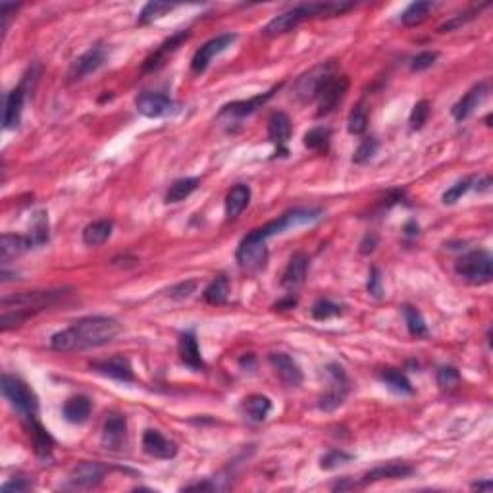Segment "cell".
I'll return each instance as SVG.
<instances>
[{
    "instance_id": "cell-43",
    "label": "cell",
    "mask_w": 493,
    "mask_h": 493,
    "mask_svg": "<svg viewBox=\"0 0 493 493\" xmlns=\"http://www.w3.org/2000/svg\"><path fill=\"white\" fill-rule=\"evenodd\" d=\"M430 118V103L428 100H420L414 105L412 112H410V129H420L424 124Z\"/></svg>"
},
{
    "instance_id": "cell-35",
    "label": "cell",
    "mask_w": 493,
    "mask_h": 493,
    "mask_svg": "<svg viewBox=\"0 0 493 493\" xmlns=\"http://www.w3.org/2000/svg\"><path fill=\"white\" fill-rule=\"evenodd\" d=\"M202 295H204V301H207L209 305H224V303L228 301V295H229L228 278L220 276V278L212 279Z\"/></svg>"
},
{
    "instance_id": "cell-26",
    "label": "cell",
    "mask_w": 493,
    "mask_h": 493,
    "mask_svg": "<svg viewBox=\"0 0 493 493\" xmlns=\"http://www.w3.org/2000/svg\"><path fill=\"white\" fill-rule=\"evenodd\" d=\"M91 410H93V405H91L89 397L74 395L64 403L62 417L70 424H83L89 420Z\"/></svg>"
},
{
    "instance_id": "cell-15",
    "label": "cell",
    "mask_w": 493,
    "mask_h": 493,
    "mask_svg": "<svg viewBox=\"0 0 493 493\" xmlns=\"http://www.w3.org/2000/svg\"><path fill=\"white\" fill-rule=\"evenodd\" d=\"M106 476V466L100 465V463H91V460H85V463H79L77 466L71 468L70 484L74 487H83V489H91V487H97Z\"/></svg>"
},
{
    "instance_id": "cell-30",
    "label": "cell",
    "mask_w": 493,
    "mask_h": 493,
    "mask_svg": "<svg viewBox=\"0 0 493 493\" xmlns=\"http://www.w3.org/2000/svg\"><path fill=\"white\" fill-rule=\"evenodd\" d=\"M112 236V222L110 220H97V222L89 224L83 229V243L87 247H98L108 241V237Z\"/></svg>"
},
{
    "instance_id": "cell-14",
    "label": "cell",
    "mask_w": 493,
    "mask_h": 493,
    "mask_svg": "<svg viewBox=\"0 0 493 493\" xmlns=\"http://www.w3.org/2000/svg\"><path fill=\"white\" fill-rule=\"evenodd\" d=\"M330 68H332L330 64L318 66V68H314V70H311L303 77H299V79L295 81V87H293V97L299 98L301 103H308V100L316 98L320 85L330 76Z\"/></svg>"
},
{
    "instance_id": "cell-20",
    "label": "cell",
    "mask_w": 493,
    "mask_h": 493,
    "mask_svg": "<svg viewBox=\"0 0 493 493\" xmlns=\"http://www.w3.org/2000/svg\"><path fill=\"white\" fill-rule=\"evenodd\" d=\"M308 265H311V260L303 253H297V255H293L289 258V262H287L284 270V276H282V285H284L285 289L295 291V289H299L301 285L305 284Z\"/></svg>"
},
{
    "instance_id": "cell-9",
    "label": "cell",
    "mask_w": 493,
    "mask_h": 493,
    "mask_svg": "<svg viewBox=\"0 0 493 493\" xmlns=\"http://www.w3.org/2000/svg\"><path fill=\"white\" fill-rule=\"evenodd\" d=\"M237 262L243 270L249 272H258L262 270L268 262V247H266V241H260V239H255L253 236H247L239 243V249H237Z\"/></svg>"
},
{
    "instance_id": "cell-57",
    "label": "cell",
    "mask_w": 493,
    "mask_h": 493,
    "mask_svg": "<svg viewBox=\"0 0 493 493\" xmlns=\"http://www.w3.org/2000/svg\"><path fill=\"white\" fill-rule=\"evenodd\" d=\"M353 487H356V484H354V482H349V480L345 478L343 482H337L334 486V489H340L341 492V489H353Z\"/></svg>"
},
{
    "instance_id": "cell-54",
    "label": "cell",
    "mask_w": 493,
    "mask_h": 493,
    "mask_svg": "<svg viewBox=\"0 0 493 493\" xmlns=\"http://www.w3.org/2000/svg\"><path fill=\"white\" fill-rule=\"evenodd\" d=\"M295 305H297V299H293V297H285V299L278 301V303L274 305V308H276V311H287V308H293Z\"/></svg>"
},
{
    "instance_id": "cell-6",
    "label": "cell",
    "mask_w": 493,
    "mask_h": 493,
    "mask_svg": "<svg viewBox=\"0 0 493 493\" xmlns=\"http://www.w3.org/2000/svg\"><path fill=\"white\" fill-rule=\"evenodd\" d=\"M31 77H35V71L31 70V74L21 79V83L12 89L4 98V118H2V124H4V129H16L21 122V112H23V103H25V97H28V91L33 89L31 85Z\"/></svg>"
},
{
    "instance_id": "cell-21",
    "label": "cell",
    "mask_w": 493,
    "mask_h": 493,
    "mask_svg": "<svg viewBox=\"0 0 493 493\" xmlns=\"http://www.w3.org/2000/svg\"><path fill=\"white\" fill-rule=\"evenodd\" d=\"M412 474H414V466L409 463H388V465H380L369 470L362 478V484H374L382 480H403Z\"/></svg>"
},
{
    "instance_id": "cell-4",
    "label": "cell",
    "mask_w": 493,
    "mask_h": 493,
    "mask_svg": "<svg viewBox=\"0 0 493 493\" xmlns=\"http://www.w3.org/2000/svg\"><path fill=\"white\" fill-rule=\"evenodd\" d=\"M493 260L492 255L487 250H472L466 253L465 257H460L455 265V272L468 284L484 285L489 284L493 278Z\"/></svg>"
},
{
    "instance_id": "cell-3",
    "label": "cell",
    "mask_w": 493,
    "mask_h": 493,
    "mask_svg": "<svg viewBox=\"0 0 493 493\" xmlns=\"http://www.w3.org/2000/svg\"><path fill=\"white\" fill-rule=\"evenodd\" d=\"M66 295V289H49V291H28L12 297L2 299V308L4 311H18V313L28 314L29 318L35 313H41L45 308H49L54 303L62 299Z\"/></svg>"
},
{
    "instance_id": "cell-10",
    "label": "cell",
    "mask_w": 493,
    "mask_h": 493,
    "mask_svg": "<svg viewBox=\"0 0 493 493\" xmlns=\"http://www.w3.org/2000/svg\"><path fill=\"white\" fill-rule=\"evenodd\" d=\"M326 372L330 376V380H332V388L327 389V393H324L322 399H320V409L330 412V410H335L337 407H341L343 401H345V395L349 391V380L345 370L341 369L340 364H327Z\"/></svg>"
},
{
    "instance_id": "cell-7",
    "label": "cell",
    "mask_w": 493,
    "mask_h": 493,
    "mask_svg": "<svg viewBox=\"0 0 493 493\" xmlns=\"http://www.w3.org/2000/svg\"><path fill=\"white\" fill-rule=\"evenodd\" d=\"M135 106L146 118H166L180 110V105L175 100L164 93H153V91H143L135 98Z\"/></svg>"
},
{
    "instance_id": "cell-44",
    "label": "cell",
    "mask_w": 493,
    "mask_h": 493,
    "mask_svg": "<svg viewBox=\"0 0 493 493\" xmlns=\"http://www.w3.org/2000/svg\"><path fill=\"white\" fill-rule=\"evenodd\" d=\"M349 460H353V455H347L343 451H330L320 458V468L322 470H334L337 466L347 465Z\"/></svg>"
},
{
    "instance_id": "cell-40",
    "label": "cell",
    "mask_w": 493,
    "mask_h": 493,
    "mask_svg": "<svg viewBox=\"0 0 493 493\" xmlns=\"http://www.w3.org/2000/svg\"><path fill=\"white\" fill-rule=\"evenodd\" d=\"M347 127L349 133H353V135H361V133L366 132V127H369V112H366L364 105L354 106L353 112L349 114Z\"/></svg>"
},
{
    "instance_id": "cell-55",
    "label": "cell",
    "mask_w": 493,
    "mask_h": 493,
    "mask_svg": "<svg viewBox=\"0 0 493 493\" xmlns=\"http://www.w3.org/2000/svg\"><path fill=\"white\" fill-rule=\"evenodd\" d=\"M183 489H185V492H189V489H214V486L209 484V482H197V484H189V486H185Z\"/></svg>"
},
{
    "instance_id": "cell-22",
    "label": "cell",
    "mask_w": 493,
    "mask_h": 493,
    "mask_svg": "<svg viewBox=\"0 0 493 493\" xmlns=\"http://www.w3.org/2000/svg\"><path fill=\"white\" fill-rule=\"evenodd\" d=\"M291 137V120L285 112H274L268 120V139L278 146L282 153H287L284 149L285 143Z\"/></svg>"
},
{
    "instance_id": "cell-12",
    "label": "cell",
    "mask_w": 493,
    "mask_h": 493,
    "mask_svg": "<svg viewBox=\"0 0 493 493\" xmlns=\"http://www.w3.org/2000/svg\"><path fill=\"white\" fill-rule=\"evenodd\" d=\"M106 58H108V52H106L103 45L91 47L87 52H83L79 58H76L74 64H71L70 74H68L70 81H79V79H83V77H87L93 71H97L100 66H105Z\"/></svg>"
},
{
    "instance_id": "cell-41",
    "label": "cell",
    "mask_w": 493,
    "mask_h": 493,
    "mask_svg": "<svg viewBox=\"0 0 493 493\" xmlns=\"http://www.w3.org/2000/svg\"><path fill=\"white\" fill-rule=\"evenodd\" d=\"M341 313H343V306L337 305V303H332V301L327 299L316 301L313 305V308H311V314H313V318L316 320L335 318V316H340Z\"/></svg>"
},
{
    "instance_id": "cell-48",
    "label": "cell",
    "mask_w": 493,
    "mask_h": 493,
    "mask_svg": "<svg viewBox=\"0 0 493 493\" xmlns=\"http://www.w3.org/2000/svg\"><path fill=\"white\" fill-rule=\"evenodd\" d=\"M436 60H438V52H434V50L420 52V54H417L414 58H412V62H410V70L412 71L428 70V68H431V66L436 64Z\"/></svg>"
},
{
    "instance_id": "cell-39",
    "label": "cell",
    "mask_w": 493,
    "mask_h": 493,
    "mask_svg": "<svg viewBox=\"0 0 493 493\" xmlns=\"http://www.w3.org/2000/svg\"><path fill=\"white\" fill-rule=\"evenodd\" d=\"M174 8H175L174 4H164V2H149V4H145V8L141 10L139 18H137V23H139V25H146V23L158 20V18H162V16L168 14V12H172Z\"/></svg>"
},
{
    "instance_id": "cell-23",
    "label": "cell",
    "mask_w": 493,
    "mask_h": 493,
    "mask_svg": "<svg viewBox=\"0 0 493 493\" xmlns=\"http://www.w3.org/2000/svg\"><path fill=\"white\" fill-rule=\"evenodd\" d=\"M278 89H279V85L278 87H274V89L266 91V93H262V95H257V97L249 98V100H237V103L226 105L220 114H229V116H236V118L250 116L253 112H257L258 108H262V106H265L266 103L274 97V93H276Z\"/></svg>"
},
{
    "instance_id": "cell-5",
    "label": "cell",
    "mask_w": 493,
    "mask_h": 493,
    "mask_svg": "<svg viewBox=\"0 0 493 493\" xmlns=\"http://www.w3.org/2000/svg\"><path fill=\"white\" fill-rule=\"evenodd\" d=\"M2 395L6 397L10 405L23 417L33 418L39 410V401L33 389H29L28 383L21 382L16 376H2Z\"/></svg>"
},
{
    "instance_id": "cell-42",
    "label": "cell",
    "mask_w": 493,
    "mask_h": 493,
    "mask_svg": "<svg viewBox=\"0 0 493 493\" xmlns=\"http://www.w3.org/2000/svg\"><path fill=\"white\" fill-rule=\"evenodd\" d=\"M482 8H486V4H482V6L478 8H472V10H466V12H463V14H457L453 16L451 20L445 21L443 25H439V33H449V31H453V29H458L460 25H465V23H468V21H472L476 16H480V10Z\"/></svg>"
},
{
    "instance_id": "cell-34",
    "label": "cell",
    "mask_w": 493,
    "mask_h": 493,
    "mask_svg": "<svg viewBox=\"0 0 493 493\" xmlns=\"http://www.w3.org/2000/svg\"><path fill=\"white\" fill-rule=\"evenodd\" d=\"M403 314L407 327H409L412 337H428V334H430V332H428V324H426V320H424L422 313H420L418 308L407 305L403 308Z\"/></svg>"
},
{
    "instance_id": "cell-46",
    "label": "cell",
    "mask_w": 493,
    "mask_h": 493,
    "mask_svg": "<svg viewBox=\"0 0 493 493\" xmlns=\"http://www.w3.org/2000/svg\"><path fill=\"white\" fill-rule=\"evenodd\" d=\"M460 382V372L455 366H441L438 370V385L441 389H451Z\"/></svg>"
},
{
    "instance_id": "cell-28",
    "label": "cell",
    "mask_w": 493,
    "mask_h": 493,
    "mask_svg": "<svg viewBox=\"0 0 493 493\" xmlns=\"http://www.w3.org/2000/svg\"><path fill=\"white\" fill-rule=\"evenodd\" d=\"M33 249V243L29 236H18V233H4L0 241V253H2V262H8V258L18 257L25 250Z\"/></svg>"
},
{
    "instance_id": "cell-27",
    "label": "cell",
    "mask_w": 493,
    "mask_h": 493,
    "mask_svg": "<svg viewBox=\"0 0 493 493\" xmlns=\"http://www.w3.org/2000/svg\"><path fill=\"white\" fill-rule=\"evenodd\" d=\"M249 202H250L249 185H243V183L233 185V187L228 191V195H226V216H228L229 220H233V218H237V216H241V212L249 207Z\"/></svg>"
},
{
    "instance_id": "cell-53",
    "label": "cell",
    "mask_w": 493,
    "mask_h": 493,
    "mask_svg": "<svg viewBox=\"0 0 493 493\" xmlns=\"http://www.w3.org/2000/svg\"><path fill=\"white\" fill-rule=\"evenodd\" d=\"M376 247H378V237L374 233H369V236L362 239L361 253L362 255H370V253H374Z\"/></svg>"
},
{
    "instance_id": "cell-49",
    "label": "cell",
    "mask_w": 493,
    "mask_h": 493,
    "mask_svg": "<svg viewBox=\"0 0 493 493\" xmlns=\"http://www.w3.org/2000/svg\"><path fill=\"white\" fill-rule=\"evenodd\" d=\"M195 289H197V279H189V282H181V284L174 285L170 291H168V295L172 297V299H187V297H191V293H195Z\"/></svg>"
},
{
    "instance_id": "cell-52",
    "label": "cell",
    "mask_w": 493,
    "mask_h": 493,
    "mask_svg": "<svg viewBox=\"0 0 493 493\" xmlns=\"http://www.w3.org/2000/svg\"><path fill=\"white\" fill-rule=\"evenodd\" d=\"M33 487V484L29 482L28 478H14L10 480V482H6L4 486H2V492L4 493H21V492H28V489H31Z\"/></svg>"
},
{
    "instance_id": "cell-13",
    "label": "cell",
    "mask_w": 493,
    "mask_h": 493,
    "mask_svg": "<svg viewBox=\"0 0 493 493\" xmlns=\"http://www.w3.org/2000/svg\"><path fill=\"white\" fill-rule=\"evenodd\" d=\"M189 37H191V31H189V29H183V31H178V33H174L172 37H168L166 41L162 42L158 49L154 50L153 54L146 56V60L143 62V71H145V74H151V71L160 70V68L164 66V62L168 60V56L174 54L175 50L180 49L181 45L187 41Z\"/></svg>"
},
{
    "instance_id": "cell-51",
    "label": "cell",
    "mask_w": 493,
    "mask_h": 493,
    "mask_svg": "<svg viewBox=\"0 0 493 493\" xmlns=\"http://www.w3.org/2000/svg\"><path fill=\"white\" fill-rule=\"evenodd\" d=\"M369 293L376 299H382L383 297V287H382V278H380V270L378 268H372L369 276Z\"/></svg>"
},
{
    "instance_id": "cell-24",
    "label": "cell",
    "mask_w": 493,
    "mask_h": 493,
    "mask_svg": "<svg viewBox=\"0 0 493 493\" xmlns=\"http://www.w3.org/2000/svg\"><path fill=\"white\" fill-rule=\"evenodd\" d=\"M487 93V87L486 83H478L474 85L472 89L466 93L465 97L458 100L457 105L453 106V118L457 120V122H463V120L470 118L472 116V112L478 108V105L484 100V97H486Z\"/></svg>"
},
{
    "instance_id": "cell-50",
    "label": "cell",
    "mask_w": 493,
    "mask_h": 493,
    "mask_svg": "<svg viewBox=\"0 0 493 493\" xmlns=\"http://www.w3.org/2000/svg\"><path fill=\"white\" fill-rule=\"evenodd\" d=\"M20 10V4H2L0 6V29H2V35H6L8 25H10V20L14 18V14Z\"/></svg>"
},
{
    "instance_id": "cell-33",
    "label": "cell",
    "mask_w": 493,
    "mask_h": 493,
    "mask_svg": "<svg viewBox=\"0 0 493 493\" xmlns=\"http://www.w3.org/2000/svg\"><path fill=\"white\" fill-rule=\"evenodd\" d=\"M431 8H434V2H430V0H420V2H412L407 10L403 12V16H401V21H403V25H407V28H414V25H420L426 18H428V14L431 12Z\"/></svg>"
},
{
    "instance_id": "cell-31",
    "label": "cell",
    "mask_w": 493,
    "mask_h": 493,
    "mask_svg": "<svg viewBox=\"0 0 493 493\" xmlns=\"http://www.w3.org/2000/svg\"><path fill=\"white\" fill-rule=\"evenodd\" d=\"M382 382L388 385V389H391L393 393H399V395H410L412 393V385H410L409 378L397 369H383L382 374Z\"/></svg>"
},
{
    "instance_id": "cell-19",
    "label": "cell",
    "mask_w": 493,
    "mask_h": 493,
    "mask_svg": "<svg viewBox=\"0 0 493 493\" xmlns=\"http://www.w3.org/2000/svg\"><path fill=\"white\" fill-rule=\"evenodd\" d=\"M143 451L149 457L170 460L178 455V445L166 439L158 430H145L143 434Z\"/></svg>"
},
{
    "instance_id": "cell-17",
    "label": "cell",
    "mask_w": 493,
    "mask_h": 493,
    "mask_svg": "<svg viewBox=\"0 0 493 493\" xmlns=\"http://www.w3.org/2000/svg\"><path fill=\"white\" fill-rule=\"evenodd\" d=\"M91 369L98 372V374L106 376V378L118 380V382H133L132 362L122 354L110 356V359H105V361L91 362Z\"/></svg>"
},
{
    "instance_id": "cell-47",
    "label": "cell",
    "mask_w": 493,
    "mask_h": 493,
    "mask_svg": "<svg viewBox=\"0 0 493 493\" xmlns=\"http://www.w3.org/2000/svg\"><path fill=\"white\" fill-rule=\"evenodd\" d=\"M470 185H472V181L470 180H465V181H458V183H455L451 189H447L443 193V202L445 204H455L457 201H460L463 197L466 195V191L470 189Z\"/></svg>"
},
{
    "instance_id": "cell-58",
    "label": "cell",
    "mask_w": 493,
    "mask_h": 493,
    "mask_svg": "<svg viewBox=\"0 0 493 493\" xmlns=\"http://www.w3.org/2000/svg\"><path fill=\"white\" fill-rule=\"evenodd\" d=\"M478 185L482 191H487V189H489V185H492V180H489V178H484L482 181H478ZM478 185H476V187H478Z\"/></svg>"
},
{
    "instance_id": "cell-25",
    "label": "cell",
    "mask_w": 493,
    "mask_h": 493,
    "mask_svg": "<svg viewBox=\"0 0 493 493\" xmlns=\"http://www.w3.org/2000/svg\"><path fill=\"white\" fill-rule=\"evenodd\" d=\"M178 351H180V359L183 364H187L191 370H202L204 369V361L201 356V349L197 343L193 332H185L181 334L180 343H178Z\"/></svg>"
},
{
    "instance_id": "cell-11",
    "label": "cell",
    "mask_w": 493,
    "mask_h": 493,
    "mask_svg": "<svg viewBox=\"0 0 493 493\" xmlns=\"http://www.w3.org/2000/svg\"><path fill=\"white\" fill-rule=\"evenodd\" d=\"M236 39V33H224V35H218L214 37V39H210L209 42H204L201 49L195 52L193 60H191V70H193V74H197V76L204 74L207 68H209V64L214 60V56L222 54L224 50L233 45Z\"/></svg>"
},
{
    "instance_id": "cell-37",
    "label": "cell",
    "mask_w": 493,
    "mask_h": 493,
    "mask_svg": "<svg viewBox=\"0 0 493 493\" xmlns=\"http://www.w3.org/2000/svg\"><path fill=\"white\" fill-rule=\"evenodd\" d=\"M31 438H33V445H35V451L41 455V457H47L52 451L54 447V439L50 438V434L41 424L33 422L31 424Z\"/></svg>"
},
{
    "instance_id": "cell-2",
    "label": "cell",
    "mask_w": 493,
    "mask_h": 493,
    "mask_svg": "<svg viewBox=\"0 0 493 493\" xmlns=\"http://www.w3.org/2000/svg\"><path fill=\"white\" fill-rule=\"evenodd\" d=\"M354 4L353 2H345V0H327V2H305L299 6L287 10L284 14L276 16L274 20H270L262 29V33L266 37H278L284 33H289L293 29L299 25L301 21L311 20V18H320V16H340L343 12L351 10Z\"/></svg>"
},
{
    "instance_id": "cell-36",
    "label": "cell",
    "mask_w": 493,
    "mask_h": 493,
    "mask_svg": "<svg viewBox=\"0 0 493 493\" xmlns=\"http://www.w3.org/2000/svg\"><path fill=\"white\" fill-rule=\"evenodd\" d=\"M29 239L33 247H41L49 241V216L45 210L37 212L35 218H33V226H31V233H29Z\"/></svg>"
},
{
    "instance_id": "cell-56",
    "label": "cell",
    "mask_w": 493,
    "mask_h": 493,
    "mask_svg": "<svg viewBox=\"0 0 493 493\" xmlns=\"http://www.w3.org/2000/svg\"><path fill=\"white\" fill-rule=\"evenodd\" d=\"M472 489H478V492H492L493 484L489 480H486V482H476V484H472Z\"/></svg>"
},
{
    "instance_id": "cell-18",
    "label": "cell",
    "mask_w": 493,
    "mask_h": 493,
    "mask_svg": "<svg viewBox=\"0 0 493 493\" xmlns=\"http://www.w3.org/2000/svg\"><path fill=\"white\" fill-rule=\"evenodd\" d=\"M127 436V420L120 412H110L103 426V445L106 449L118 451L120 447L125 443Z\"/></svg>"
},
{
    "instance_id": "cell-38",
    "label": "cell",
    "mask_w": 493,
    "mask_h": 493,
    "mask_svg": "<svg viewBox=\"0 0 493 493\" xmlns=\"http://www.w3.org/2000/svg\"><path fill=\"white\" fill-rule=\"evenodd\" d=\"M332 132L327 127H313L305 133V146L311 151H326Z\"/></svg>"
},
{
    "instance_id": "cell-29",
    "label": "cell",
    "mask_w": 493,
    "mask_h": 493,
    "mask_svg": "<svg viewBox=\"0 0 493 493\" xmlns=\"http://www.w3.org/2000/svg\"><path fill=\"white\" fill-rule=\"evenodd\" d=\"M245 417L249 418L250 422H265L272 410V401L266 395H250L245 399L243 405Z\"/></svg>"
},
{
    "instance_id": "cell-16",
    "label": "cell",
    "mask_w": 493,
    "mask_h": 493,
    "mask_svg": "<svg viewBox=\"0 0 493 493\" xmlns=\"http://www.w3.org/2000/svg\"><path fill=\"white\" fill-rule=\"evenodd\" d=\"M272 369L276 370L278 378L284 382L287 388H299L303 383V372H301L299 364L293 361L287 353H270L268 356Z\"/></svg>"
},
{
    "instance_id": "cell-32",
    "label": "cell",
    "mask_w": 493,
    "mask_h": 493,
    "mask_svg": "<svg viewBox=\"0 0 493 493\" xmlns=\"http://www.w3.org/2000/svg\"><path fill=\"white\" fill-rule=\"evenodd\" d=\"M199 183H201V181L197 180V178H181V180H175L174 183L170 185V189H168L166 202L168 204H170V202L174 204V202L185 201L189 195L197 191Z\"/></svg>"
},
{
    "instance_id": "cell-45",
    "label": "cell",
    "mask_w": 493,
    "mask_h": 493,
    "mask_svg": "<svg viewBox=\"0 0 493 493\" xmlns=\"http://www.w3.org/2000/svg\"><path fill=\"white\" fill-rule=\"evenodd\" d=\"M376 151H378V141L369 137V139L362 141L361 145H359V149L354 151L353 162L354 164H364V162H369V160L374 156Z\"/></svg>"
},
{
    "instance_id": "cell-8",
    "label": "cell",
    "mask_w": 493,
    "mask_h": 493,
    "mask_svg": "<svg viewBox=\"0 0 493 493\" xmlns=\"http://www.w3.org/2000/svg\"><path fill=\"white\" fill-rule=\"evenodd\" d=\"M347 89H349V77L332 76V74H330V76L322 81V85H320V89H318V95H316V98H318V103H320L318 116H324V114L334 112L335 108H337V105L343 100V97H345Z\"/></svg>"
},
{
    "instance_id": "cell-1",
    "label": "cell",
    "mask_w": 493,
    "mask_h": 493,
    "mask_svg": "<svg viewBox=\"0 0 493 493\" xmlns=\"http://www.w3.org/2000/svg\"><path fill=\"white\" fill-rule=\"evenodd\" d=\"M120 322L110 316H85L70 327L50 337V347L58 353L103 347L120 334Z\"/></svg>"
}]
</instances>
